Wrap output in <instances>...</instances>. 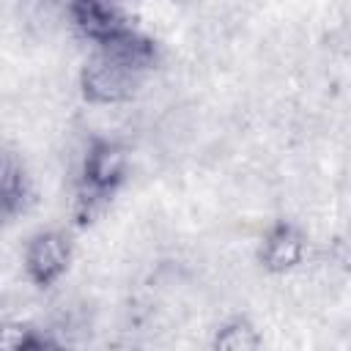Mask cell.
Returning <instances> with one entry per match:
<instances>
[{
    "label": "cell",
    "mask_w": 351,
    "mask_h": 351,
    "mask_svg": "<svg viewBox=\"0 0 351 351\" xmlns=\"http://www.w3.org/2000/svg\"><path fill=\"white\" fill-rule=\"evenodd\" d=\"M151 63L154 47L134 30L121 38L101 41L99 52L88 60L82 74L85 96L90 101H121L137 90Z\"/></svg>",
    "instance_id": "obj_1"
},
{
    "label": "cell",
    "mask_w": 351,
    "mask_h": 351,
    "mask_svg": "<svg viewBox=\"0 0 351 351\" xmlns=\"http://www.w3.org/2000/svg\"><path fill=\"white\" fill-rule=\"evenodd\" d=\"M123 173V154L110 143H96L85 159L82 189H80V217L88 222L93 214L104 208L110 195L115 192Z\"/></svg>",
    "instance_id": "obj_2"
},
{
    "label": "cell",
    "mask_w": 351,
    "mask_h": 351,
    "mask_svg": "<svg viewBox=\"0 0 351 351\" xmlns=\"http://www.w3.org/2000/svg\"><path fill=\"white\" fill-rule=\"evenodd\" d=\"M129 3L132 0H77L74 3V19L80 30L90 38L110 41L132 33L129 25Z\"/></svg>",
    "instance_id": "obj_3"
},
{
    "label": "cell",
    "mask_w": 351,
    "mask_h": 351,
    "mask_svg": "<svg viewBox=\"0 0 351 351\" xmlns=\"http://www.w3.org/2000/svg\"><path fill=\"white\" fill-rule=\"evenodd\" d=\"M69 263V244L60 233L38 236L27 250V271L38 285H49L63 274Z\"/></svg>",
    "instance_id": "obj_4"
},
{
    "label": "cell",
    "mask_w": 351,
    "mask_h": 351,
    "mask_svg": "<svg viewBox=\"0 0 351 351\" xmlns=\"http://www.w3.org/2000/svg\"><path fill=\"white\" fill-rule=\"evenodd\" d=\"M25 200V173L14 156H0V222L11 219Z\"/></svg>",
    "instance_id": "obj_5"
},
{
    "label": "cell",
    "mask_w": 351,
    "mask_h": 351,
    "mask_svg": "<svg viewBox=\"0 0 351 351\" xmlns=\"http://www.w3.org/2000/svg\"><path fill=\"white\" fill-rule=\"evenodd\" d=\"M299 255H302V241H299V236H296L291 228L280 225V228L266 239L263 258H266V263H269L271 269L293 266V263L299 261Z\"/></svg>",
    "instance_id": "obj_6"
}]
</instances>
